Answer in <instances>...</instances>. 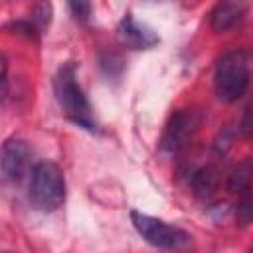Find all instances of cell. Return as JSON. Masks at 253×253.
<instances>
[{
	"label": "cell",
	"mask_w": 253,
	"mask_h": 253,
	"mask_svg": "<svg viewBox=\"0 0 253 253\" xmlns=\"http://www.w3.org/2000/svg\"><path fill=\"white\" fill-rule=\"evenodd\" d=\"M53 93H55V99H57L63 115L71 123H75L77 126L91 130V132L97 130L93 107H91L83 87L77 81V67L73 61L59 65V69L53 77Z\"/></svg>",
	"instance_id": "1"
},
{
	"label": "cell",
	"mask_w": 253,
	"mask_h": 253,
	"mask_svg": "<svg viewBox=\"0 0 253 253\" xmlns=\"http://www.w3.org/2000/svg\"><path fill=\"white\" fill-rule=\"evenodd\" d=\"M249 87V55L243 49H231L223 53L213 71V89L215 95L225 101L233 103L245 95Z\"/></svg>",
	"instance_id": "2"
},
{
	"label": "cell",
	"mask_w": 253,
	"mask_h": 253,
	"mask_svg": "<svg viewBox=\"0 0 253 253\" xmlns=\"http://www.w3.org/2000/svg\"><path fill=\"white\" fill-rule=\"evenodd\" d=\"M30 202L40 211H55L65 202V176L49 160L38 162L30 174Z\"/></svg>",
	"instance_id": "3"
},
{
	"label": "cell",
	"mask_w": 253,
	"mask_h": 253,
	"mask_svg": "<svg viewBox=\"0 0 253 253\" xmlns=\"http://www.w3.org/2000/svg\"><path fill=\"white\" fill-rule=\"evenodd\" d=\"M130 221H132L134 229L138 231V235L156 249H180V247L190 243V233L188 231H184L182 227L172 225L164 219L152 217L148 213L132 210L130 211Z\"/></svg>",
	"instance_id": "4"
},
{
	"label": "cell",
	"mask_w": 253,
	"mask_h": 253,
	"mask_svg": "<svg viewBox=\"0 0 253 253\" xmlns=\"http://www.w3.org/2000/svg\"><path fill=\"white\" fill-rule=\"evenodd\" d=\"M196 126H198V123L194 121L192 113H184V111L174 113L164 126V132L160 138V148L170 154L182 150L188 144V140L192 138Z\"/></svg>",
	"instance_id": "5"
},
{
	"label": "cell",
	"mask_w": 253,
	"mask_h": 253,
	"mask_svg": "<svg viewBox=\"0 0 253 253\" xmlns=\"http://www.w3.org/2000/svg\"><path fill=\"white\" fill-rule=\"evenodd\" d=\"M30 148L20 138H10L0 148V172L6 180L18 182L30 168Z\"/></svg>",
	"instance_id": "6"
},
{
	"label": "cell",
	"mask_w": 253,
	"mask_h": 253,
	"mask_svg": "<svg viewBox=\"0 0 253 253\" xmlns=\"http://www.w3.org/2000/svg\"><path fill=\"white\" fill-rule=\"evenodd\" d=\"M119 38L125 45L132 49H150L158 43V36L144 24H140L132 14H125L119 22Z\"/></svg>",
	"instance_id": "7"
},
{
	"label": "cell",
	"mask_w": 253,
	"mask_h": 253,
	"mask_svg": "<svg viewBox=\"0 0 253 253\" xmlns=\"http://www.w3.org/2000/svg\"><path fill=\"white\" fill-rule=\"evenodd\" d=\"M245 12V4L241 2H219L210 12V24L215 32H227L235 28Z\"/></svg>",
	"instance_id": "8"
},
{
	"label": "cell",
	"mask_w": 253,
	"mask_h": 253,
	"mask_svg": "<svg viewBox=\"0 0 253 253\" xmlns=\"http://www.w3.org/2000/svg\"><path fill=\"white\" fill-rule=\"evenodd\" d=\"M192 188L198 196L210 198L217 188V170L211 164H206V166H200L198 170H194L192 172Z\"/></svg>",
	"instance_id": "9"
},
{
	"label": "cell",
	"mask_w": 253,
	"mask_h": 253,
	"mask_svg": "<svg viewBox=\"0 0 253 253\" xmlns=\"http://www.w3.org/2000/svg\"><path fill=\"white\" fill-rule=\"evenodd\" d=\"M249 178H251V164L249 160H243L241 164H237L233 168V172L229 174L227 178V188L231 192H237V194H245L249 192Z\"/></svg>",
	"instance_id": "10"
},
{
	"label": "cell",
	"mask_w": 253,
	"mask_h": 253,
	"mask_svg": "<svg viewBox=\"0 0 253 253\" xmlns=\"http://www.w3.org/2000/svg\"><path fill=\"white\" fill-rule=\"evenodd\" d=\"M51 22V4H36L32 10V24L36 30H43Z\"/></svg>",
	"instance_id": "11"
},
{
	"label": "cell",
	"mask_w": 253,
	"mask_h": 253,
	"mask_svg": "<svg viewBox=\"0 0 253 253\" xmlns=\"http://www.w3.org/2000/svg\"><path fill=\"white\" fill-rule=\"evenodd\" d=\"M237 217L241 223H249L251 219V194L249 192L241 194V202L237 206Z\"/></svg>",
	"instance_id": "12"
},
{
	"label": "cell",
	"mask_w": 253,
	"mask_h": 253,
	"mask_svg": "<svg viewBox=\"0 0 253 253\" xmlns=\"http://www.w3.org/2000/svg\"><path fill=\"white\" fill-rule=\"evenodd\" d=\"M69 10H71L73 18L79 22H87L91 16V4H87V2H71Z\"/></svg>",
	"instance_id": "13"
},
{
	"label": "cell",
	"mask_w": 253,
	"mask_h": 253,
	"mask_svg": "<svg viewBox=\"0 0 253 253\" xmlns=\"http://www.w3.org/2000/svg\"><path fill=\"white\" fill-rule=\"evenodd\" d=\"M6 85H8V61L0 53V99L6 93Z\"/></svg>",
	"instance_id": "14"
},
{
	"label": "cell",
	"mask_w": 253,
	"mask_h": 253,
	"mask_svg": "<svg viewBox=\"0 0 253 253\" xmlns=\"http://www.w3.org/2000/svg\"><path fill=\"white\" fill-rule=\"evenodd\" d=\"M0 253H12V251H0Z\"/></svg>",
	"instance_id": "15"
}]
</instances>
